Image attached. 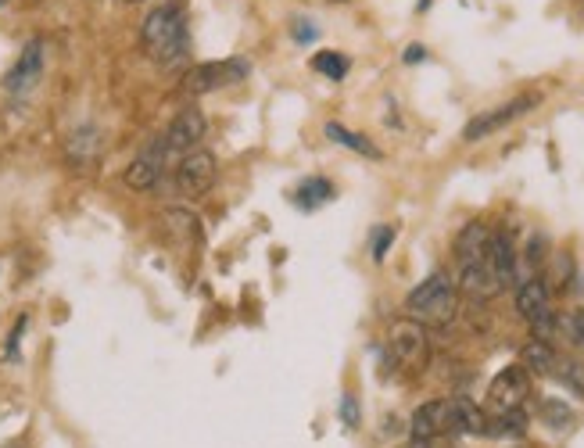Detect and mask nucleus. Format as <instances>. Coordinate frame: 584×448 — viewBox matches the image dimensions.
<instances>
[{
    "mask_svg": "<svg viewBox=\"0 0 584 448\" xmlns=\"http://www.w3.org/2000/svg\"><path fill=\"white\" fill-rule=\"evenodd\" d=\"M405 312L420 327H448L459 312V287L448 273H430L420 287L409 291Z\"/></svg>",
    "mask_w": 584,
    "mask_h": 448,
    "instance_id": "obj_1",
    "label": "nucleus"
},
{
    "mask_svg": "<svg viewBox=\"0 0 584 448\" xmlns=\"http://www.w3.org/2000/svg\"><path fill=\"white\" fill-rule=\"evenodd\" d=\"M140 40H144V51L158 65H172V61H180L187 54V18H183L176 4H162V8H155L144 18Z\"/></svg>",
    "mask_w": 584,
    "mask_h": 448,
    "instance_id": "obj_2",
    "label": "nucleus"
},
{
    "mask_svg": "<svg viewBox=\"0 0 584 448\" xmlns=\"http://www.w3.org/2000/svg\"><path fill=\"white\" fill-rule=\"evenodd\" d=\"M516 312L531 323V334L538 341H549L552 345V337H556V312H552V294L542 276L520 280V287H516Z\"/></svg>",
    "mask_w": 584,
    "mask_h": 448,
    "instance_id": "obj_3",
    "label": "nucleus"
},
{
    "mask_svg": "<svg viewBox=\"0 0 584 448\" xmlns=\"http://www.w3.org/2000/svg\"><path fill=\"white\" fill-rule=\"evenodd\" d=\"M205 115H201V108H194V104H187L176 119L169 122V130L162 133V140H158V151H162V162H180L183 155H190V151H198L201 140H205Z\"/></svg>",
    "mask_w": 584,
    "mask_h": 448,
    "instance_id": "obj_4",
    "label": "nucleus"
},
{
    "mask_svg": "<svg viewBox=\"0 0 584 448\" xmlns=\"http://www.w3.org/2000/svg\"><path fill=\"white\" fill-rule=\"evenodd\" d=\"M387 348H391V359L398 366H409V370H420L423 362L430 355V337H427V327H420L416 319H398L391 323L387 330Z\"/></svg>",
    "mask_w": 584,
    "mask_h": 448,
    "instance_id": "obj_5",
    "label": "nucleus"
},
{
    "mask_svg": "<svg viewBox=\"0 0 584 448\" xmlns=\"http://www.w3.org/2000/svg\"><path fill=\"white\" fill-rule=\"evenodd\" d=\"M251 61L248 58H226V61H205L198 69H190L187 79H183V90L187 94H212L219 87H233L248 79Z\"/></svg>",
    "mask_w": 584,
    "mask_h": 448,
    "instance_id": "obj_6",
    "label": "nucleus"
},
{
    "mask_svg": "<svg viewBox=\"0 0 584 448\" xmlns=\"http://www.w3.org/2000/svg\"><path fill=\"white\" fill-rule=\"evenodd\" d=\"M538 101H542L538 94H520V97H513V101L499 104V108H491V112L473 115V119L466 122L463 140H466V144H477V140L491 137V133L506 130L509 122H516L520 115H527L531 108H538Z\"/></svg>",
    "mask_w": 584,
    "mask_h": 448,
    "instance_id": "obj_7",
    "label": "nucleus"
},
{
    "mask_svg": "<svg viewBox=\"0 0 584 448\" xmlns=\"http://www.w3.org/2000/svg\"><path fill=\"white\" fill-rule=\"evenodd\" d=\"M527 395H531V373L524 366H506L495 373L488 384V405L495 413H509V409H524Z\"/></svg>",
    "mask_w": 584,
    "mask_h": 448,
    "instance_id": "obj_8",
    "label": "nucleus"
},
{
    "mask_svg": "<svg viewBox=\"0 0 584 448\" xmlns=\"http://www.w3.org/2000/svg\"><path fill=\"white\" fill-rule=\"evenodd\" d=\"M215 173H219V165H215V155L198 147V151H190L176 162V187L187 194V198H201L208 194L215 183Z\"/></svg>",
    "mask_w": 584,
    "mask_h": 448,
    "instance_id": "obj_9",
    "label": "nucleus"
},
{
    "mask_svg": "<svg viewBox=\"0 0 584 448\" xmlns=\"http://www.w3.org/2000/svg\"><path fill=\"white\" fill-rule=\"evenodd\" d=\"M413 438L434 441L441 434H452V398H434V402H423L413 413V423H409Z\"/></svg>",
    "mask_w": 584,
    "mask_h": 448,
    "instance_id": "obj_10",
    "label": "nucleus"
},
{
    "mask_svg": "<svg viewBox=\"0 0 584 448\" xmlns=\"http://www.w3.org/2000/svg\"><path fill=\"white\" fill-rule=\"evenodd\" d=\"M40 76H43V44L40 40H29V44L22 47V54H18L15 69L4 79V87H8L11 94H26V90H33L36 83H40Z\"/></svg>",
    "mask_w": 584,
    "mask_h": 448,
    "instance_id": "obj_11",
    "label": "nucleus"
},
{
    "mask_svg": "<svg viewBox=\"0 0 584 448\" xmlns=\"http://www.w3.org/2000/svg\"><path fill=\"white\" fill-rule=\"evenodd\" d=\"M459 287H463L470 298H477V302H488V298H495V294L502 291L495 266H491V251H488V259L459 266Z\"/></svg>",
    "mask_w": 584,
    "mask_h": 448,
    "instance_id": "obj_12",
    "label": "nucleus"
},
{
    "mask_svg": "<svg viewBox=\"0 0 584 448\" xmlns=\"http://www.w3.org/2000/svg\"><path fill=\"white\" fill-rule=\"evenodd\" d=\"M491 266H495L502 291H506V287H516L520 259H516V248H513V237H509V233H491Z\"/></svg>",
    "mask_w": 584,
    "mask_h": 448,
    "instance_id": "obj_13",
    "label": "nucleus"
},
{
    "mask_svg": "<svg viewBox=\"0 0 584 448\" xmlns=\"http://www.w3.org/2000/svg\"><path fill=\"white\" fill-rule=\"evenodd\" d=\"M491 251V230L484 223H466L463 233L456 237V259L459 266H466V262H481L488 259Z\"/></svg>",
    "mask_w": 584,
    "mask_h": 448,
    "instance_id": "obj_14",
    "label": "nucleus"
},
{
    "mask_svg": "<svg viewBox=\"0 0 584 448\" xmlns=\"http://www.w3.org/2000/svg\"><path fill=\"white\" fill-rule=\"evenodd\" d=\"M452 434H473L484 438L488 434V413L470 398H452Z\"/></svg>",
    "mask_w": 584,
    "mask_h": 448,
    "instance_id": "obj_15",
    "label": "nucleus"
},
{
    "mask_svg": "<svg viewBox=\"0 0 584 448\" xmlns=\"http://www.w3.org/2000/svg\"><path fill=\"white\" fill-rule=\"evenodd\" d=\"M559 362V352L549 345V341H538V337H531L524 348H520V366H524L527 373H538V377H552V370H556Z\"/></svg>",
    "mask_w": 584,
    "mask_h": 448,
    "instance_id": "obj_16",
    "label": "nucleus"
},
{
    "mask_svg": "<svg viewBox=\"0 0 584 448\" xmlns=\"http://www.w3.org/2000/svg\"><path fill=\"white\" fill-rule=\"evenodd\" d=\"M162 151H158V144H155V151H147V155H140L137 162L129 165L126 169V183L133 190H151L158 183V176H162Z\"/></svg>",
    "mask_w": 584,
    "mask_h": 448,
    "instance_id": "obj_17",
    "label": "nucleus"
},
{
    "mask_svg": "<svg viewBox=\"0 0 584 448\" xmlns=\"http://www.w3.org/2000/svg\"><path fill=\"white\" fill-rule=\"evenodd\" d=\"M97 151H101V133L94 130V126H83V130H72L69 137V158L79 165L94 162Z\"/></svg>",
    "mask_w": 584,
    "mask_h": 448,
    "instance_id": "obj_18",
    "label": "nucleus"
},
{
    "mask_svg": "<svg viewBox=\"0 0 584 448\" xmlns=\"http://www.w3.org/2000/svg\"><path fill=\"white\" fill-rule=\"evenodd\" d=\"M334 183L330 180H323V176H312V180H305L298 187V194H294V201H298L301 208H319V205H327V201H334Z\"/></svg>",
    "mask_w": 584,
    "mask_h": 448,
    "instance_id": "obj_19",
    "label": "nucleus"
},
{
    "mask_svg": "<svg viewBox=\"0 0 584 448\" xmlns=\"http://www.w3.org/2000/svg\"><path fill=\"white\" fill-rule=\"evenodd\" d=\"M531 420L524 409H509V413H495V420H488V434L495 438H524Z\"/></svg>",
    "mask_w": 584,
    "mask_h": 448,
    "instance_id": "obj_20",
    "label": "nucleus"
},
{
    "mask_svg": "<svg viewBox=\"0 0 584 448\" xmlns=\"http://www.w3.org/2000/svg\"><path fill=\"white\" fill-rule=\"evenodd\" d=\"M552 380H559L567 391H574L577 398H584V362L581 359H567V355H559L556 370H552Z\"/></svg>",
    "mask_w": 584,
    "mask_h": 448,
    "instance_id": "obj_21",
    "label": "nucleus"
},
{
    "mask_svg": "<svg viewBox=\"0 0 584 448\" xmlns=\"http://www.w3.org/2000/svg\"><path fill=\"white\" fill-rule=\"evenodd\" d=\"M327 137L334 140V144L352 147V151H359V155H366V158H380L377 144H370L366 137H359V133H352L348 126H341V122H327Z\"/></svg>",
    "mask_w": 584,
    "mask_h": 448,
    "instance_id": "obj_22",
    "label": "nucleus"
},
{
    "mask_svg": "<svg viewBox=\"0 0 584 448\" xmlns=\"http://www.w3.org/2000/svg\"><path fill=\"white\" fill-rule=\"evenodd\" d=\"M165 226H169V233H176L183 244L198 241V219L190 216V212H183V208H169V212H165Z\"/></svg>",
    "mask_w": 584,
    "mask_h": 448,
    "instance_id": "obj_23",
    "label": "nucleus"
},
{
    "mask_svg": "<svg viewBox=\"0 0 584 448\" xmlns=\"http://www.w3.org/2000/svg\"><path fill=\"white\" fill-rule=\"evenodd\" d=\"M312 69H316L319 76H327V79H344L348 76V69H352V61L344 58V54H337V51H319L316 58H312Z\"/></svg>",
    "mask_w": 584,
    "mask_h": 448,
    "instance_id": "obj_24",
    "label": "nucleus"
},
{
    "mask_svg": "<svg viewBox=\"0 0 584 448\" xmlns=\"http://www.w3.org/2000/svg\"><path fill=\"white\" fill-rule=\"evenodd\" d=\"M556 337L570 341L574 348H584V312H563V316H556Z\"/></svg>",
    "mask_w": 584,
    "mask_h": 448,
    "instance_id": "obj_25",
    "label": "nucleus"
},
{
    "mask_svg": "<svg viewBox=\"0 0 584 448\" xmlns=\"http://www.w3.org/2000/svg\"><path fill=\"white\" fill-rule=\"evenodd\" d=\"M542 416H545V423H549L552 431H567L570 420H574L570 405H563L559 398H545V402H542Z\"/></svg>",
    "mask_w": 584,
    "mask_h": 448,
    "instance_id": "obj_26",
    "label": "nucleus"
},
{
    "mask_svg": "<svg viewBox=\"0 0 584 448\" xmlns=\"http://www.w3.org/2000/svg\"><path fill=\"white\" fill-rule=\"evenodd\" d=\"M391 244H395V230H391V226H377V230H373V237H370L373 259L384 262V255H387V248H391Z\"/></svg>",
    "mask_w": 584,
    "mask_h": 448,
    "instance_id": "obj_27",
    "label": "nucleus"
},
{
    "mask_svg": "<svg viewBox=\"0 0 584 448\" xmlns=\"http://www.w3.org/2000/svg\"><path fill=\"white\" fill-rule=\"evenodd\" d=\"M341 420L344 427H359V402H355V395L341 398Z\"/></svg>",
    "mask_w": 584,
    "mask_h": 448,
    "instance_id": "obj_28",
    "label": "nucleus"
},
{
    "mask_svg": "<svg viewBox=\"0 0 584 448\" xmlns=\"http://www.w3.org/2000/svg\"><path fill=\"white\" fill-rule=\"evenodd\" d=\"M294 36H298L301 44H309V40H316V26H309V22H298V26H294Z\"/></svg>",
    "mask_w": 584,
    "mask_h": 448,
    "instance_id": "obj_29",
    "label": "nucleus"
},
{
    "mask_svg": "<svg viewBox=\"0 0 584 448\" xmlns=\"http://www.w3.org/2000/svg\"><path fill=\"white\" fill-rule=\"evenodd\" d=\"M423 58H427V51H423L420 44H413L409 51H405V61H409V65H413V61H423Z\"/></svg>",
    "mask_w": 584,
    "mask_h": 448,
    "instance_id": "obj_30",
    "label": "nucleus"
},
{
    "mask_svg": "<svg viewBox=\"0 0 584 448\" xmlns=\"http://www.w3.org/2000/svg\"><path fill=\"white\" fill-rule=\"evenodd\" d=\"M409 448H434V441H423V438H413V441H409Z\"/></svg>",
    "mask_w": 584,
    "mask_h": 448,
    "instance_id": "obj_31",
    "label": "nucleus"
},
{
    "mask_svg": "<svg viewBox=\"0 0 584 448\" xmlns=\"http://www.w3.org/2000/svg\"><path fill=\"white\" fill-rule=\"evenodd\" d=\"M122 4H140V0H122Z\"/></svg>",
    "mask_w": 584,
    "mask_h": 448,
    "instance_id": "obj_32",
    "label": "nucleus"
},
{
    "mask_svg": "<svg viewBox=\"0 0 584 448\" xmlns=\"http://www.w3.org/2000/svg\"><path fill=\"white\" fill-rule=\"evenodd\" d=\"M0 4H4V0H0Z\"/></svg>",
    "mask_w": 584,
    "mask_h": 448,
    "instance_id": "obj_33",
    "label": "nucleus"
}]
</instances>
